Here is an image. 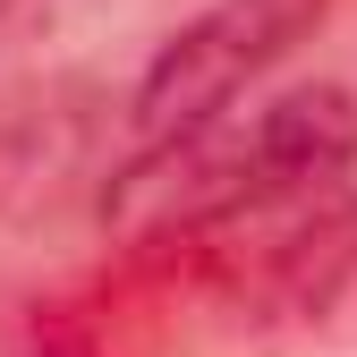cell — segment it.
<instances>
[{"instance_id": "7a4b0ae2", "label": "cell", "mask_w": 357, "mask_h": 357, "mask_svg": "<svg viewBox=\"0 0 357 357\" xmlns=\"http://www.w3.org/2000/svg\"><path fill=\"white\" fill-rule=\"evenodd\" d=\"M332 0H213L145 60L128 94V162H153L170 145L204 137L238 111L255 77H273L306 34L324 26Z\"/></svg>"}, {"instance_id": "6da1fadb", "label": "cell", "mask_w": 357, "mask_h": 357, "mask_svg": "<svg viewBox=\"0 0 357 357\" xmlns=\"http://www.w3.org/2000/svg\"><path fill=\"white\" fill-rule=\"evenodd\" d=\"M357 102L289 85L153 162H119L102 213L137 238H178L196 273L264 324L332 315L357 273Z\"/></svg>"}, {"instance_id": "3957f363", "label": "cell", "mask_w": 357, "mask_h": 357, "mask_svg": "<svg viewBox=\"0 0 357 357\" xmlns=\"http://www.w3.org/2000/svg\"><path fill=\"white\" fill-rule=\"evenodd\" d=\"M0 17H9V0H0Z\"/></svg>"}]
</instances>
